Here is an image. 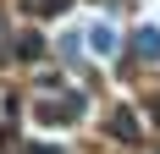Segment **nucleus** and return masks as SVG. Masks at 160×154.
Segmentation results:
<instances>
[{"mask_svg": "<svg viewBox=\"0 0 160 154\" xmlns=\"http://www.w3.org/2000/svg\"><path fill=\"white\" fill-rule=\"evenodd\" d=\"M138 55H144V61H160V33H155V28L138 33Z\"/></svg>", "mask_w": 160, "mask_h": 154, "instance_id": "nucleus-3", "label": "nucleus"}, {"mask_svg": "<svg viewBox=\"0 0 160 154\" xmlns=\"http://www.w3.org/2000/svg\"><path fill=\"white\" fill-rule=\"evenodd\" d=\"M33 116H39V121H50V127H61V121H78V116H83V99H50V105H39Z\"/></svg>", "mask_w": 160, "mask_h": 154, "instance_id": "nucleus-1", "label": "nucleus"}, {"mask_svg": "<svg viewBox=\"0 0 160 154\" xmlns=\"http://www.w3.org/2000/svg\"><path fill=\"white\" fill-rule=\"evenodd\" d=\"M28 6H33L39 17H55V11H66V0H28Z\"/></svg>", "mask_w": 160, "mask_h": 154, "instance_id": "nucleus-5", "label": "nucleus"}, {"mask_svg": "<svg viewBox=\"0 0 160 154\" xmlns=\"http://www.w3.org/2000/svg\"><path fill=\"white\" fill-rule=\"evenodd\" d=\"M111 132H116V138H138V116H132V110H116Z\"/></svg>", "mask_w": 160, "mask_h": 154, "instance_id": "nucleus-2", "label": "nucleus"}, {"mask_svg": "<svg viewBox=\"0 0 160 154\" xmlns=\"http://www.w3.org/2000/svg\"><path fill=\"white\" fill-rule=\"evenodd\" d=\"M17 55H22V61H39V55H44L39 33H22V39H17Z\"/></svg>", "mask_w": 160, "mask_h": 154, "instance_id": "nucleus-4", "label": "nucleus"}]
</instances>
